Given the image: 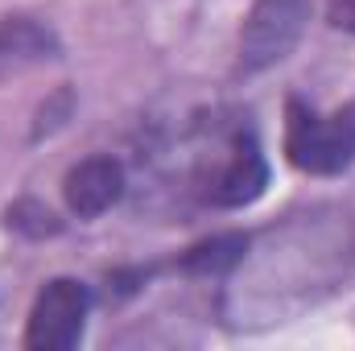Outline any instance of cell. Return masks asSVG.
Wrapping results in <instances>:
<instances>
[{"label": "cell", "instance_id": "9", "mask_svg": "<svg viewBox=\"0 0 355 351\" xmlns=\"http://www.w3.org/2000/svg\"><path fill=\"white\" fill-rule=\"evenodd\" d=\"M327 17H331L335 29L355 33V0H327Z\"/></svg>", "mask_w": 355, "mask_h": 351}, {"label": "cell", "instance_id": "3", "mask_svg": "<svg viewBox=\"0 0 355 351\" xmlns=\"http://www.w3.org/2000/svg\"><path fill=\"white\" fill-rule=\"evenodd\" d=\"M91 314V289L75 277H54L33 298L29 323H25V348L29 351H71L83 339Z\"/></svg>", "mask_w": 355, "mask_h": 351}, {"label": "cell", "instance_id": "8", "mask_svg": "<svg viewBox=\"0 0 355 351\" xmlns=\"http://www.w3.org/2000/svg\"><path fill=\"white\" fill-rule=\"evenodd\" d=\"M8 228H12V232H25V236H33V240H42V236H54L62 223H58L42 203L21 198L17 207H8Z\"/></svg>", "mask_w": 355, "mask_h": 351}, {"label": "cell", "instance_id": "7", "mask_svg": "<svg viewBox=\"0 0 355 351\" xmlns=\"http://www.w3.org/2000/svg\"><path fill=\"white\" fill-rule=\"evenodd\" d=\"M58 54V37L29 21V17H8L0 21V62H37V58H54Z\"/></svg>", "mask_w": 355, "mask_h": 351}, {"label": "cell", "instance_id": "1", "mask_svg": "<svg viewBox=\"0 0 355 351\" xmlns=\"http://www.w3.org/2000/svg\"><path fill=\"white\" fill-rule=\"evenodd\" d=\"M285 157L293 170L314 178H335L352 170L355 162V99L335 108V112H318L306 99L289 95L285 99Z\"/></svg>", "mask_w": 355, "mask_h": 351}, {"label": "cell", "instance_id": "5", "mask_svg": "<svg viewBox=\"0 0 355 351\" xmlns=\"http://www.w3.org/2000/svg\"><path fill=\"white\" fill-rule=\"evenodd\" d=\"M124 166L116 157H87L79 166H71L62 178V198L71 207V215L79 219H99L103 211H112L124 198Z\"/></svg>", "mask_w": 355, "mask_h": 351}, {"label": "cell", "instance_id": "4", "mask_svg": "<svg viewBox=\"0 0 355 351\" xmlns=\"http://www.w3.org/2000/svg\"><path fill=\"white\" fill-rule=\"evenodd\" d=\"M198 186H202V203L223 207V211L257 203L268 186V162L261 153V145H257V137L248 128L232 132L227 149H223V162L211 174H202Z\"/></svg>", "mask_w": 355, "mask_h": 351}, {"label": "cell", "instance_id": "2", "mask_svg": "<svg viewBox=\"0 0 355 351\" xmlns=\"http://www.w3.org/2000/svg\"><path fill=\"white\" fill-rule=\"evenodd\" d=\"M310 0H257L240 29V54L236 75H261L289 58V50L302 42L310 21Z\"/></svg>", "mask_w": 355, "mask_h": 351}, {"label": "cell", "instance_id": "6", "mask_svg": "<svg viewBox=\"0 0 355 351\" xmlns=\"http://www.w3.org/2000/svg\"><path fill=\"white\" fill-rule=\"evenodd\" d=\"M248 244H252V240H248L244 232H219V236H211V240L186 248V252L178 257V268L190 273V277H227L236 264H244Z\"/></svg>", "mask_w": 355, "mask_h": 351}]
</instances>
